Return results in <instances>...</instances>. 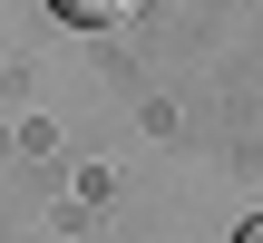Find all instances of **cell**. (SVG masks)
<instances>
[{
	"mask_svg": "<svg viewBox=\"0 0 263 243\" xmlns=\"http://www.w3.org/2000/svg\"><path fill=\"white\" fill-rule=\"evenodd\" d=\"M49 10H59V19H78V29H107V19H127L137 0H49Z\"/></svg>",
	"mask_w": 263,
	"mask_h": 243,
	"instance_id": "1",
	"label": "cell"
},
{
	"mask_svg": "<svg viewBox=\"0 0 263 243\" xmlns=\"http://www.w3.org/2000/svg\"><path fill=\"white\" fill-rule=\"evenodd\" d=\"M234 243H263V214H254V224H244V234H234Z\"/></svg>",
	"mask_w": 263,
	"mask_h": 243,
	"instance_id": "2",
	"label": "cell"
}]
</instances>
